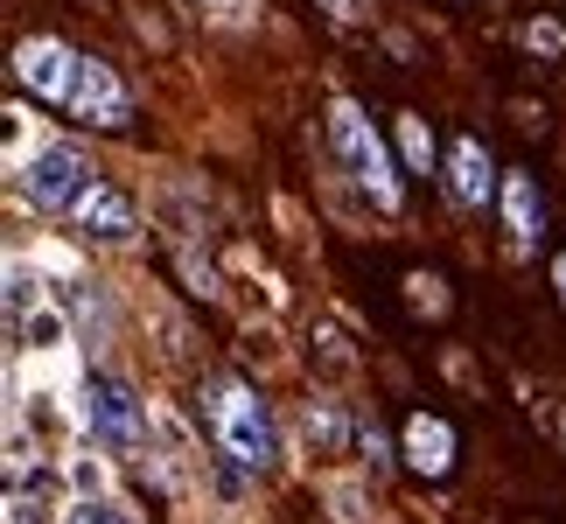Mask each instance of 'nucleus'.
<instances>
[{"instance_id": "nucleus-1", "label": "nucleus", "mask_w": 566, "mask_h": 524, "mask_svg": "<svg viewBox=\"0 0 566 524\" xmlns=\"http://www.w3.org/2000/svg\"><path fill=\"white\" fill-rule=\"evenodd\" d=\"M196 412H203L210 441H217V454H224L231 469L266 475V469L280 462L273 412H266V399H259L252 378H238V370H210V378L196 385Z\"/></svg>"}, {"instance_id": "nucleus-2", "label": "nucleus", "mask_w": 566, "mask_h": 524, "mask_svg": "<svg viewBox=\"0 0 566 524\" xmlns=\"http://www.w3.org/2000/svg\"><path fill=\"white\" fill-rule=\"evenodd\" d=\"M329 147H336V161L350 168V182L371 196L378 210H399V203H406V182H399V161H391L385 134L357 113L350 98H336V105H329Z\"/></svg>"}, {"instance_id": "nucleus-3", "label": "nucleus", "mask_w": 566, "mask_h": 524, "mask_svg": "<svg viewBox=\"0 0 566 524\" xmlns=\"http://www.w3.org/2000/svg\"><path fill=\"white\" fill-rule=\"evenodd\" d=\"M77 77H84V56H77L63 35H29V42H14V84H21V92H35L42 105H63V113H71Z\"/></svg>"}, {"instance_id": "nucleus-4", "label": "nucleus", "mask_w": 566, "mask_h": 524, "mask_svg": "<svg viewBox=\"0 0 566 524\" xmlns=\"http://www.w3.org/2000/svg\"><path fill=\"white\" fill-rule=\"evenodd\" d=\"M84 182H92V155H84L77 140H50L35 147V161L21 168V196H29L35 210H71Z\"/></svg>"}, {"instance_id": "nucleus-5", "label": "nucleus", "mask_w": 566, "mask_h": 524, "mask_svg": "<svg viewBox=\"0 0 566 524\" xmlns=\"http://www.w3.org/2000/svg\"><path fill=\"white\" fill-rule=\"evenodd\" d=\"M84 427H92L113 454L147 448V412H140V399L119 378H105V370H98V378H84Z\"/></svg>"}, {"instance_id": "nucleus-6", "label": "nucleus", "mask_w": 566, "mask_h": 524, "mask_svg": "<svg viewBox=\"0 0 566 524\" xmlns=\"http://www.w3.org/2000/svg\"><path fill=\"white\" fill-rule=\"evenodd\" d=\"M71 113L84 126H105V134H126L134 126V92L119 84V71L105 56H84V77H77V98H71Z\"/></svg>"}, {"instance_id": "nucleus-7", "label": "nucleus", "mask_w": 566, "mask_h": 524, "mask_svg": "<svg viewBox=\"0 0 566 524\" xmlns=\"http://www.w3.org/2000/svg\"><path fill=\"white\" fill-rule=\"evenodd\" d=\"M496 189H504V168H496V155L483 147V134H454V147H448V196L462 210H483V203H496Z\"/></svg>"}, {"instance_id": "nucleus-8", "label": "nucleus", "mask_w": 566, "mask_h": 524, "mask_svg": "<svg viewBox=\"0 0 566 524\" xmlns=\"http://www.w3.org/2000/svg\"><path fill=\"white\" fill-rule=\"evenodd\" d=\"M496 210H504V231H511V252H538L546 245V189L538 175L525 168H504V189H496Z\"/></svg>"}, {"instance_id": "nucleus-9", "label": "nucleus", "mask_w": 566, "mask_h": 524, "mask_svg": "<svg viewBox=\"0 0 566 524\" xmlns=\"http://www.w3.org/2000/svg\"><path fill=\"white\" fill-rule=\"evenodd\" d=\"M399 454L412 475H427V483H448L454 475V454H462V441H454V427L441 420V412H412L406 433H399Z\"/></svg>"}, {"instance_id": "nucleus-10", "label": "nucleus", "mask_w": 566, "mask_h": 524, "mask_svg": "<svg viewBox=\"0 0 566 524\" xmlns=\"http://www.w3.org/2000/svg\"><path fill=\"white\" fill-rule=\"evenodd\" d=\"M71 224L84 231V238H98V245H126V238L140 231V217H134V203H126V196L113 189V182H84V196L71 203Z\"/></svg>"}, {"instance_id": "nucleus-11", "label": "nucleus", "mask_w": 566, "mask_h": 524, "mask_svg": "<svg viewBox=\"0 0 566 524\" xmlns=\"http://www.w3.org/2000/svg\"><path fill=\"white\" fill-rule=\"evenodd\" d=\"M391 134H399V161L412 175H433V155H441V147H433V126L420 113H399V119H391Z\"/></svg>"}, {"instance_id": "nucleus-12", "label": "nucleus", "mask_w": 566, "mask_h": 524, "mask_svg": "<svg viewBox=\"0 0 566 524\" xmlns=\"http://www.w3.org/2000/svg\"><path fill=\"white\" fill-rule=\"evenodd\" d=\"M406 301H412V308H420V315H448V294H441V273H412L406 280Z\"/></svg>"}, {"instance_id": "nucleus-13", "label": "nucleus", "mask_w": 566, "mask_h": 524, "mask_svg": "<svg viewBox=\"0 0 566 524\" xmlns=\"http://www.w3.org/2000/svg\"><path fill=\"white\" fill-rule=\"evenodd\" d=\"M71 524H140V517L119 511V504H105V496H84V504L71 511Z\"/></svg>"}, {"instance_id": "nucleus-14", "label": "nucleus", "mask_w": 566, "mask_h": 524, "mask_svg": "<svg viewBox=\"0 0 566 524\" xmlns=\"http://www.w3.org/2000/svg\"><path fill=\"white\" fill-rule=\"evenodd\" d=\"M525 50L559 56V50H566V29H559V21H525Z\"/></svg>"}, {"instance_id": "nucleus-15", "label": "nucleus", "mask_w": 566, "mask_h": 524, "mask_svg": "<svg viewBox=\"0 0 566 524\" xmlns=\"http://www.w3.org/2000/svg\"><path fill=\"white\" fill-rule=\"evenodd\" d=\"M8 524H42V496L14 490V496H8Z\"/></svg>"}, {"instance_id": "nucleus-16", "label": "nucleus", "mask_w": 566, "mask_h": 524, "mask_svg": "<svg viewBox=\"0 0 566 524\" xmlns=\"http://www.w3.org/2000/svg\"><path fill=\"white\" fill-rule=\"evenodd\" d=\"M364 462H371V475L391 469V448H385V433H378V427H364Z\"/></svg>"}, {"instance_id": "nucleus-17", "label": "nucleus", "mask_w": 566, "mask_h": 524, "mask_svg": "<svg viewBox=\"0 0 566 524\" xmlns=\"http://www.w3.org/2000/svg\"><path fill=\"white\" fill-rule=\"evenodd\" d=\"M315 8H329L336 21H364V14H371V0H315Z\"/></svg>"}, {"instance_id": "nucleus-18", "label": "nucleus", "mask_w": 566, "mask_h": 524, "mask_svg": "<svg viewBox=\"0 0 566 524\" xmlns=\"http://www.w3.org/2000/svg\"><path fill=\"white\" fill-rule=\"evenodd\" d=\"M553 294H559V308H566V252L553 259Z\"/></svg>"}]
</instances>
